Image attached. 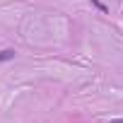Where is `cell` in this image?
I'll return each instance as SVG.
<instances>
[{
    "mask_svg": "<svg viewBox=\"0 0 123 123\" xmlns=\"http://www.w3.org/2000/svg\"><path fill=\"white\" fill-rule=\"evenodd\" d=\"M15 58V48H5V51H0V63H7V60Z\"/></svg>",
    "mask_w": 123,
    "mask_h": 123,
    "instance_id": "cell-1",
    "label": "cell"
},
{
    "mask_svg": "<svg viewBox=\"0 0 123 123\" xmlns=\"http://www.w3.org/2000/svg\"><path fill=\"white\" fill-rule=\"evenodd\" d=\"M89 3H92V5L97 7V10H101V12H109V7H106V5L101 3V0H89Z\"/></svg>",
    "mask_w": 123,
    "mask_h": 123,
    "instance_id": "cell-2",
    "label": "cell"
},
{
    "mask_svg": "<svg viewBox=\"0 0 123 123\" xmlns=\"http://www.w3.org/2000/svg\"><path fill=\"white\" fill-rule=\"evenodd\" d=\"M109 123H123V118H116V121H109Z\"/></svg>",
    "mask_w": 123,
    "mask_h": 123,
    "instance_id": "cell-3",
    "label": "cell"
}]
</instances>
